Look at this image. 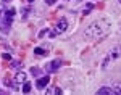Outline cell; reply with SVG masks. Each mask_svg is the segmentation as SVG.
Here are the masks:
<instances>
[{"label":"cell","mask_w":121,"mask_h":95,"mask_svg":"<svg viewBox=\"0 0 121 95\" xmlns=\"http://www.w3.org/2000/svg\"><path fill=\"white\" fill-rule=\"evenodd\" d=\"M108 32H110V21L105 18H100L95 19L94 23H91L86 28L84 39L86 40H99V39H103Z\"/></svg>","instance_id":"1"},{"label":"cell","mask_w":121,"mask_h":95,"mask_svg":"<svg viewBox=\"0 0 121 95\" xmlns=\"http://www.w3.org/2000/svg\"><path fill=\"white\" fill-rule=\"evenodd\" d=\"M15 13H16V11L11 8L3 15V19H2V31H3V32H8L10 31V24H11V19H13V15H15Z\"/></svg>","instance_id":"2"},{"label":"cell","mask_w":121,"mask_h":95,"mask_svg":"<svg viewBox=\"0 0 121 95\" xmlns=\"http://www.w3.org/2000/svg\"><path fill=\"white\" fill-rule=\"evenodd\" d=\"M66 29H68V21H66V18H61L58 23H56L55 29H53V32H52V36H55V34H61V32H65Z\"/></svg>","instance_id":"3"},{"label":"cell","mask_w":121,"mask_h":95,"mask_svg":"<svg viewBox=\"0 0 121 95\" xmlns=\"http://www.w3.org/2000/svg\"><path fill=\"white\" fill-rule=\"evenodd\" d=\"M121 57V45H116L115 48H112V52L108 53V57L105 58V61H103V66L107 65V61H110V60H115V58H120Z\"/></svg>","instance_id":"4"},{"label":"cell","mask_w":121,"mask_h":95,"mask_svg":"<svg viewBox=\"0 0 121 95\" xmlns=\"http://www.w3.org/2000/svg\"><path fill=\"white\" fill-rule=\"evenodd\" d=\"M60 66H61V61L60 60H52V61H48L45 65V71L47 73H56Z\"/></svg>","instance_id":"5"},{"label":"cell","mask_w":121,"mask_h":95,"mask_svg":"<svg viewBox=\"0 0 121 95\" xmlns=\"http://www.w3.org/2000/svg\"><path fill=\"white\" fill-rule=\"evenodd\" d=\"M48 82H50V77L48 76H42V77H39L37 79V89H44V87H47L48 86Z\"/></svg>","instance_id":"6"},{"label":"cell","mask_w":121,"mask_h":95,"mask_svg":"<svg viewBox=\"0 0 121 95\" xmlns=\"http://www.w3.org/2000/svg\"><path fill=\"white\" fill-rule=\"evenodd\" d=\"M99 95H115V89L113 87H102V89H99Z\"/></svg>","instance_id":"7"},{"label":"cell","mask_w":121,"mask_h":95,"mask_svg":"<svg viewBox=\"0 0 121 95\" xmlns=\"http://www.w3.org/2000/svg\"><path fill=\"white\" fill-rule=\"evenodd\" d=\"M47 94L48 95H60L61 94V89L60 87H50V89H47Z\"/></svg>","instance_id":"8"},{"label":"cell","mask_w":121,"mask_h":95,"mask_svg":"<svg viewBox=\"0 0 121 95\" xmlns=\"http://www.w3.org/2000/svg\"><path fill=\"white\" fill-rule=\"evenodd\" d=\"M15 81H16V82H24V81H26V74H24L23 71H18L16 76H15Z\"/></svg>","instance_id":"9"},{"label":"cell","mask_w":121,"mask_h":95,"mask_svg":"<svg viewBox=\"0 0 121 95\" xmlns=\"http://www.w3.org/2000/svg\"><path fill=\"white\" fill-rule=\"evenodd\" d=\"M34 53H36L37 57H44V55H45V50H44L42 47H36L34 48Z\"/></svg>","instance_id":"10"},{"label":"cell","mask_w":121,"mask_h":95,"mask_svg":"<svg viewBox=\"0 0 121 95\" xmlns=\"http://www.w3.org/2000/svg\"><path fill=\"white\" fill-rule=\"evenodd\" d=\"M31 89H32V87H31V84H29V82H26V84L23 86V92H24V94H29V92H31Z\"/></svg>","instance_id":"11"},{"label":"cell","mask_w":121,"mask_h":95,"mask_svg":"<svg viewBox=\"0 0 121 95\" xmlns=\"http://www.w3.org/2000/svg\"><path fill=\"white\" fill-rule=\"evenodd\" d=\"M19 66H21V63H19V61H11V68H13V69L19 71Z\"/></svg>","instance_id":"12"},{"label":"cell","mask_w":121,"mask_h":95,"mask_svg":"<svg viewBox=\"0 0 121 95\" xmlns=\"http://www.w3.org/2000/svg\"><path fill=\"white\" fill-rule=\"evenodd\" d=\"M31 73H32L34 76H39V74H40V69H39V68H32V69H31Z\"/></svg>","instance_id":"13"},{"label":"cell","mask_w":121,"mask_h":95,"mask_svg":"<svg viewBox=\"0 0 121 95\" xmlns=\"http://www.w3.org/2000/svg\"><path fill=\"white\" fill-rule=\"evenodd\" d=\"M21 15H23V18H28V15H29V8H24L23 11H21Z\"/></svg>","instance_id":"14"},{"label":"cell","mask_w":121,"mask_h":95,"mask_svg":"<svg viewBox=\"0 0 121 95\" xmlns=\"http://www.w3.org/2000/svg\"><path fill=\"white\" fill-rule=\"evenodd\" d=\"M113 89H115V94H121V86H115Z\"/></svg>","instance_id":"15"},{"label":"cell","mask_w":121,"mask_h":95,"mask_svg":"<svg viewBox=\"0 0 121 95\" xmlns=\"http://www.w3.org/2000/svg\"><path fill=\"white\" fill-rule=\"evenodd\" d=\"M2 58H3V60H11L10 53H3V55H2Z\"/></svg>","instance_id":"16"},{"label":"cell","mask_w":121,"mask_h":95,"mask_svg":"<svg viewBox=\"0 0 121 95\" xmlns=\"http://www.w3.org/2000/svg\"><path fill=\"white\" fill-rule=\"evenodd\" d=\"M3 84H5V86H11V81H10V79H3Z\"/></svg>","instance_id":"17"},{"label":"cell","mask_w":121,"mask_h":95,"mask_svg":"<svg viewBox=\"0 0 121 95\" xmlns=\"http://www.w3.org/2000/svg\"><path fill=\"white\" fill-rule=\"evenodd\" d=\"M45 34H47V31H45V29H44V31H40V32H39V37H44Z\"/></svg>","instance_id":"18"},{"label":"cell","mask_w":121,"mask_h":95,"mask_svg":"<svg viewBox=\"0 0 121 95\" xmlns=\"http://www.w3.org/2000/svg\"><path fill=\"white\" fill-rule=\"evenodd\" d=\"M55 2H56V0H45V3H47V5H53Z\"/></svg>","instance_id":"19"},{"label":"cell","mask_w":121,"mask_h":95,"mask_svg":"<svg viewBox=\"0 0 121 95\" xmlns=\"http://www.w3.org/2000/svg\"><path fill=\"white\" fill-rule=\"evenodd\" d=\"M3 2H5V3H7V2H10V0H3Z\"/></svg>","instance_id":"20"},{"label":"cell","mask_w":121,"mask_h":95,"mask_svg":"<svg viewBox=\"0 0 121 95\" xmlns=\"http://www.w3.org/2000/svg\"><path fill=\"white\" fill-rule=\"evenodd\" d=\"M28 2H34V0H28Z\"/></svg>","instance_id":"21"},{"label":"cell","mask_w":121,"mask_h":95,"mask_svg":"<svg viewBox=\"0 0 121 95\" xmlns=\"http://www.w3.org/2000/svg\"><path fill=\"white\" fill-rule=\"evenodd\" d=\"M120 3H121V0H120Z\"/></svg>","instance_id":"22"},{"label":"cell","mask_w":121,"mask_h":95,"mask_svg":"<svg viewBox=\"0 0 121 95\" xmlns=\"http://www.w3.org/2000/svg\"><path fill=\"white\" fill-rule=\"evenodd\" d=\"M66 2H68V0H66Z\"/></svg>","instance_id":"23"}]
</instances>
